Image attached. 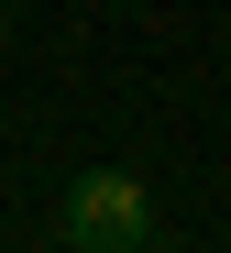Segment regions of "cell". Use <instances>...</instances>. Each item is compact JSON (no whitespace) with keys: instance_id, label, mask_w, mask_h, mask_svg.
Masks as SVG:
<instances>
[{"instance_id":"1","label":"cell","mask_w":231,"mask_h":253,"mask_svg":"<svg viewBox=\"0 0 231 253\" xmlns=\"http://www.w3.org/2000/svg\"><path fill=\"white\" fill-rule=\"evenodd\" d=\"M143 231H154V198H143L132 165H77L66 176V220H55L66 253H132Z\"/></svg>"},{"instance_id":"2","label":"cell","mask_w":231,"mask_h":253,"mask_svg":"<svg viewBox=\"0 0 231 253\" xmlns=\"http://www.w3.org/2000/svg\"><path fill=\"white\" fill-rule=\"evenodd\" d=\"M132 253H187V242H154V231H143V242H132Z\"/></svg>"}]
</instances>
